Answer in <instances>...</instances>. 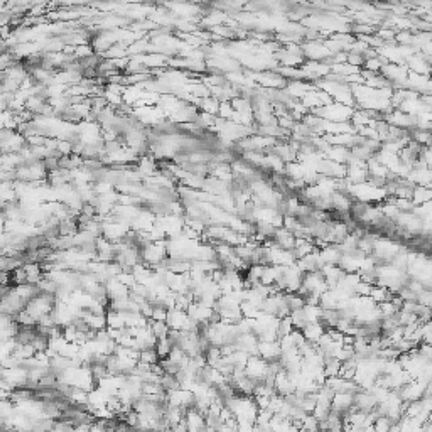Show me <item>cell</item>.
Masks as SVG:
<instances>
[{"mask_svg": "<svg viewBox=\"0 0 432 432\" xmlns=\"http://www.w3.org/2000/svg\"><path fill=\"white\" fill-rule=\"evenodd\" d=\"M365 66L368 68V70H371V71H380L381 68V61L378 58H370V59H366L365 61Z\"/></svg>", "mask_w": 432, "mask_h": 432, "instance_id": "obj_2", "label": "cell"}, {"mask_svg": "<svg viewBox=\"0 0 432 432\" xmlns=\"http://www.w3.org/2000/svg\"><path fill=\"white\" fill-rule=\"evenodd\" d=\"M417 301H419L420 304H424V306H427V307H432V292L430 290H422Z\"/></svg>", "mask_w": 432, "mask_h": 432, "instance_id": "obj_1", "label": "cell"}]
</instances>
